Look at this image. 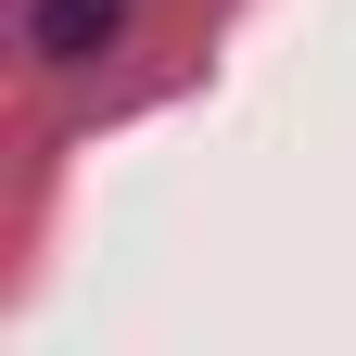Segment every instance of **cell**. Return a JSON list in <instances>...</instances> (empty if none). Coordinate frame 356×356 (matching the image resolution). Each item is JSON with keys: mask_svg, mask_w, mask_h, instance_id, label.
I'll return each instance as SVG.
<instances>
[{"mask_svg": "<svg viewBox=\"0 0 356 356\" xmlns=\"http://www.w3.org/2000/svg\"><path fill=\"white\" fill-rule=\"evenodd\" d=\"M115 26H127V0H26L38 64H102V51H115Z\"/></svg>", "mask_w": 356, "mask_h": 356, "instance_id": "obj_1", "label": "cell"}]
</instances>
